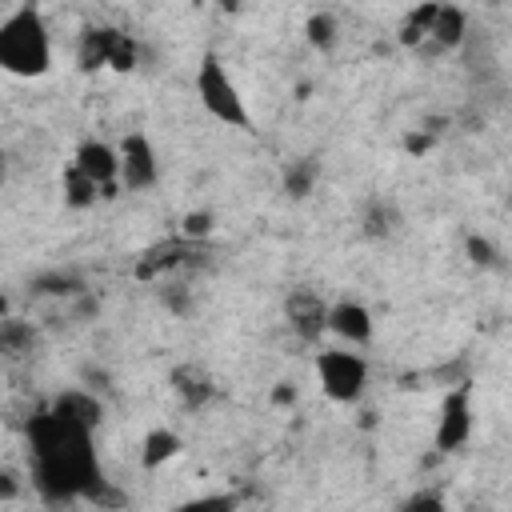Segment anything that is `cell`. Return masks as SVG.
<instances>
[{"mask_svg":"<svg viewBox=\"0 0 512 512\" xmlns=\"http://www.w3.org/2000/svg\"><path fill=\"white\" fill-rule=\"evenodd\" d=\"M0 68L20 80H36L52 68V36L36 4H20L0 20Z\"/></svg>","mask_w":512,"mask_h":512,"instance_id":"cell-1","label":"cell"},{"mask_svg":"<svg viewBox=\"0 0 512 512\" xmlns=\"http://www.w3.org/2000/svg\"><path fill=\"white\" fill-rule=\"evenodd\" d=\"M196 96H200L204 112H208L212 120H220L224 128H240V132H244V128L252 124L248 104H244L236 80L228 76L224 60H220L216 52H204L200 64H196Z\"/></svg>","mask_w":512,"mask_h":512,"instance_id":"cell-2","label":"cell"},{"mask_svg":"<svg viewBox=\"0 0 512 512\" xmlns=\"http://www.w3.org/2000/svg\"><path fill=\"white\" fill-rule=\"evenodd\" d=\"M316 380L328 400L356 404L368 388V360L352 348H324L316 352Z\"/></svg>","mask_w":512,"mask_h":512,"instance_id":"cell-3","label":"cell"},{"mask_svg":"<svg viewBox=\"0 0 512 512\" xmlns=\"http://www.w3.org/2000/svg\"><path fill=\"white\" fill-rule=\"evenodd\" d=\"M472 436V384L460 380L456 388L444 392L440 400V416H436V432H432V448L436 452H460Z\"/></svg>","mask_w":512,"mask_h":512,"instance_id":"cell-4","label":"cell"},{"mask_svg":"<svg viewBox=\"0 0 512 512\" xmlns=\"http://www.w3.org/2000/svg\"><path fill=\"white\" fill-rule=\"evenodd\" d=\"M160 180V160H156V148L144 132H128L120 140V188L128 192H144Z\"/></svg>","mask_w":512,"mask_h":512,"instance_id":"cell-5","label":"cell"},{"mask_svg":"<svg viewBox=\"0 0 512 512\" xmlns=\"http://www.w3.org/2000/svg\"><path fill=\"white\" fill-rule=\"evenodd\" d=\"M72 164L100 188L104 200L116 196V188H120V148H112V144H104V140H84V144L72 152Z\"/></svg>","mask_w":512,"mask_h":512,"instance_id":"cell-6","label":"cell"},{"mask_svg":"<svg viewBox=\"0 0 512 512\" xmlns=\"http://www.w3.org/2000/svg\"><path fill=\"white\" fill-rule=\"evenodd\" d=\"M328 308H332V304H324L320 292H312V288H296V292H288V300H284V316H288L292 332H296L304 344H316V340L328 332Z\"/></svg>","mask_w":512,"mask_h":512,"instance_id":"cell-7","label":"cell"},{"mask_svg":"<svg viewBox=\"0 0 512 512\" xmlns=\"http://www.w3.org/2000/svg\"><path fill=\"white\" fill-rule=\"evenodd\" d=\"M328 332L352 348H364L372 340V312L360 300H336L328 308Z\"/></svg>","mask_w":512,"mask_h":512,"instance_id":"cell-8","label":"cell"},{"mask_svg":"<svg viewBox=\"0 0 512 512\" xmlns=\"http://www.w3.org/2000/svg\"><path fill=\"white\" fill-rule=\"evenodd\" d=\"M168 380H172V392L180 396L184 408H204L216 396V384L200 364H176Z\"/></svg>","mask_w":512,"mask_h":512,"instance_id":"cell-9","label":"cell"},{"mask_svg":"<svg viewBox=\"0 0 512 512\" xmlns=\"http://www.w3.org/2000/svg\"><path fill=\"white\" fill-rule=\"evenodd\" d=\"M52 412H60L64 420H72V424H80V428H88V432H96L100 420H104V404L96 400V392H84V388L60 392V396L52 400Z\"/></svg>","mask_w":512,"mask_h":512,"instance_id":"cell-10","label":"cell"},{"mask_svg":"<svg viewBox=\"0 0 512 512\" xmlns=\"http://www.w3.org/2000/svg\"><path fill=\"white\" fill-rule=\"evenodd\" d=\"M116 36H120V28H84V32H80V48H76V64H80V72L112 68Z\"/></svg>","mask_w":512,"mask_h":512,"instance_id":"cell-11","label":"cell"},{"mask_svg":"<svg viewBox=\"0 0 512 512\" xmlns=\"http://www.w3.org/2000/svg\"><path fill=\"white\" fill-rule=\"evenodd\" d=\"M464 32H468L464 8H456V4H436V16H432V24H428V40L436 44V52L460 48Z\"/></svg>","mask_w":512,"mask_h":512,"instance_id":"cell-12","label":"cell"},{"mask_svg":"<svg viewBox=\"0 0 512 512\" xmlns=\"http://www.w3.org/2000/svg\"><path fill=\"white\" fill-rule=\"evenodd\" d=\"M180 448H184V440H180L172 428H152V432L144 436V444H140V464H144V472H156L160 464H168L172 456H180Z\"/></svg>","mask_w":512,"mask_h":512,"instance_id":"cell-13","label":"cell"},{"mask_svg":"<svg viewBox=\"0 0 512 512\" xmlns=\"http://www.w3.org/2000/svg\"><path fill=\"white\" fill-rule=\"evenodd\" d=\"M60 188H64V204H68V208H92L96 200H104V196H100V188H96V184H92L76 164H68V168H64Z\"/></svg>","mask_w":512,"mask_h":512,"instance_id":"cell-14","label":"cell"},{"mask_svg":"<svg viewBox=\"0 0 512 512\" xmlns=\"http://www.w3.org/2000/svg\"><path fill=\"white\" fill-rule=\"evenodd\" d=\"M396 228H400V208H396V200L376 196V200L368 204V212H364V232L376 236V240H384V236H392Z\"/></svg>","mask_w":512,"mask_h":512,"instance_id":"cell-15","label":"cell"},{"mask_svg":"<svg viewBox=\"0 0 512 512\" xmlns=\"http://www.w3.org/2000/svg\"><path fill=\"white\" fill-rule=\"evenodd\" d=\"M32 292L36 296H76V292H84V280L76 272H40V276H32Z\"/></svg>","mask_w":512,"mask_h":512,"instance_id":"cell-16","label":"cell"},{"mask_svg":"<svg viewBox=\"0 0 512 512\" xmlns=\"http://www.w3.org/2000/svg\"><path fill=\"white\" fill-rule=\"evenodd\" d=\"M236 508H240V496H236V492H208V496L180 500V504H172L168 512H236Z\"/></svg>","mask_w":512,"mask_h":512,"instance_id":"cell-17","label":"cell"},{"mask_svg":"<svg viewBox=\"0 0 512 512\" xmlns=\"http://www.w3.org/2000/svg\"><path fill=\"white\" fill-rule=\"evenodd\" d=\"M312 184H316V164L312 160H296V164L284 168V192L292 200H304L312 192Z\"/></svg>","mask_w":512,"mask_h":512,"instance_id":"cell-18","label":"cell"},{"mask_svg":"<svg viewBox=\"0 0 512 512\" xmlns=\"http://www.w3.org/2000/svg\"><path fill=\"white\" fill-rule=\"evenodd\" d=\"M304 36H308L312 48L328 52V48L336 44V16H332V12H312L308 24H304Z\"/></svg>","mask_w":512,"mask_h":512,"instance_id":"cell-19","label":"cell"},{"mask_svg":"<svg viewBox=\"0 0 512 512\" xmlns=\"http://www.w3.org/2000/svg\"><path fill=\"white\" fill-rule=\"evenodd\" d=\"M464 256H468V264H476V268H500L496 244H492L488 236H480V232H468V236H464Z\"/></svg>","mask_w":512,"mask_h":512,"instance_id":"cell-20","label":"cell"},{"mask_svg":"<svg viewBox=\"0 0 512 512\" xmlns=\"http://www.w3.org/2000/svg\"><path fill=\"white\" fill-rule=\"evenodd\" d=\"M396 512H448V504H444L440 488H416L412 496H404L396 504Z\"/></svg>","mask_w":512,"mask_h":512,"instance_id":"cell-21","label":"cell"},{"mask_svg":"<svg viewBox=\"0 0 512 512\" xmlns=\"http://www.w3.org/2000/svg\"><path fill=\"white\" fill-rule=\"evenodd\" d=\"M212 228H216V216L204 212V208L184 212V220H180V236L184 240H204V236H212Z\"/></svg>","mask_w":512,"mask_h":512,"instance_id":"cell-22","label":"cell"},{"mask_svg":"<svg viewBox=\"0 0 512 512\" xmlns=\"http://www.w3.org/2000/svg\"><path fill=\"white\" fill-rule=\"evenodd\" d=\"M32 328L28 324H20V320H4L0 324V344H4V352H24V348H32Z\"/></svg>","mask_w":512,"mask_h":512,"instance_id":"cell-23","label":"cell"},{"mask_svg":"<svg viewBox=\"0 0 512 512\" xmlns=\"http://www.w3.org/2000/svg\"><path fill=\"white\" fill-rule=\"evenodd\" d=\"M16 496V472H4L0 476V500H12Z\"/></svg>","mask_w":512,"mask_h":512,"instance_id":"cell-24","label":"cell"},{"mask_svg":"<svg viewBox=\"0 0 512 512\" xmlns=\"http://www.w3.org/2000/svg\"><path fill=\"white\" fill-rule=\"evenodd\" d=\"M508 204H512V196H508Z\"/></svg>","mask_w":512,"mask_h":512,"instance_id":"cell-25","label":"cell"}]
</instances>
